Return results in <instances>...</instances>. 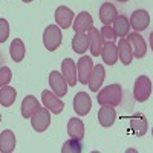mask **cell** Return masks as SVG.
<instances>
[{
    "mask_svg": "<svg viewBox=\"0 0 153 153\" xmlns=\"http://www.w3.org/2000/svg\"><path fill=\"white\" fill-rule=\"evenodd\" d=\"M97 94H98L97 100L101 106L117 107L121 103V98H123V87L120 84H109Z\"/></svg>",
    "mask_w": 153,
    "mask_h": 153,
    "instance_id": "cell-1",
    "label": "cell"
},
{
    "mask_svg": "<svg viewBox=\"0 0 153 153\" xmlns=\"http://www.w3.org/2000/svg\"><path fill=\"white\" fill-rule=\"evenodd\" d=\"M61 42H63L61 29L57 26V25H49L43 32V45H45V48L52 52V51L60 48Z\"/></svg>",
    "mask_w": 153,
    "mask_h": 153,
    "instance_id": "cell-2",
    "label": "cell"
},
{
    "mask_svg": "<svg viewBox=\"0 0 153 153\" xmlns=\"http://www.w3.org/2000/svg\"><path fill=\"white\" fill-rule=\"evenodd\" d=\"M152 95V81L149 76L141 75L135 80V86H133V97L138 103H144L147 101Z\"/></svg>",
    "mask_w": 153,
    "mask_h": 153,
    "instance_id": "cell-3",
    "label": "cell"
},
{
    "mask_svg": "<svg viewBox=\"0 0 153 153\" xmlns=\"http://www.w3.org/2000/svg\"><path fill=\"white\" fill-rule=\"evenodd\" d=\"M51 124V112L46 107H38L31 117V126L35 132H45Z\"/></svg>",
    "mask_w": 153,
    "mask_h": 153,
    "instance_id": "cell-4",
    "label": "cell"
},
{
    "mask_svg": "<svg viewBox=\"0 0 153 153\" xmlns=\"http://www.w3.org/2000/svg\"><path fill=\"white\" fill-rule=\"evenodd\" d=\"M126 40L129 42V45H130L133 58H143V57L147 54V43H146V40H144V37H141L138 32L127 34Z\"/></svg>",
    "mask_w": 153,
    "mask_h": 153,
    "instance_id": "cell-5",
    "label": "cell"
},
{
    "mask_svg": "<svg viewBox=\"0 0 153 153\" xmlns=\"http://www.w3.org/2000/svg\"><path fill=\"white\" fill-rule=\"evenodd\" d=\"M42 101H43V104L45 107L51 112V113H61L63 109H65V103L54 94V92H51V91H43L42 92Z\"/></svg>",
    "mask_w": 153,
    "mask_h": 153,
    "instance_id": "cell-6",
    "label": "cell"
},
{
    "mask_svg": "<svg viewBox=\"0 0 153 153\" xmlns=\"http://www.w3.org/2000/svg\"><path fill=\"white\" fill-rule=\"evenodd\" d=\"M130 26L136 31V32H141V31H146L150 25V16L146 9H136L132 12L130 16Z\"/></svg>",
    "mask_w": 153,
    "mask_h": 153,
    "instance_id": "cell-7",
    "label": "cell"
},
{
    "mask_svg": "<svg viewBox=\"0 0 153 153\" xmlns=\"http://www.w3.org/2000/svg\"><path fill=\"white\" fill-rule=\"evenodd\" d=\"M49 86L58 98L65 97L68 94V83L58 71H52L49 74Z\"/></svg>",
    "mask_w": 153,
    "mask_h": 153,
    "instance_id": "cell-8",
    "label": "cell"
},
{
    "mask_svg": "<svg viewBox=\"0 0 153 153\" xmlns=\"http://www.w3.org/2000/svg\"><path fill=\"white\" fill-rule=\"evenodd\" d=\"M106 78V69L103 65H97L92 68V72L87 78V84H89V89L92 92H98V89L103 86V81Z\"/></svg>",
    "mask_w": 153,
    "mask_h": 153,
    "instance_id": "cell-9",
    "label": "cell"
},
{
    "mask_svg": "<svg viewBox=\"0 0 153 153\" xmlns=\"http://www.w3.org/2000/svg\"><path fill=\"white\" fill-rule=\"evenodd\" d=\"M91 107H92V101L86 92H78L74 97V110L76 112V115L86 117L91 112Z\"/></svg>",
    "mask_w": 153,
    "mask_h": 153,
    "instance_id": "cell-10",
    "label": "cell"
},
{
    "mask_svg": "<svg viewBox=\"0 0 153 153\" xmlns=\"http://www.w3.org/2000/svg\"><path fill=\"white\" fill-rule=\"evenodd\" d=\"M61 75L66 80L68 86H75L78 78H76V65L72 58H65L61 61Z\"/></svg>",
    "mask_w": 153,
    "mask_h": 153,
    "instance_id": "cell-11",
    "label": "cell"
},
{
    "mask_svg": "<svg viewBox=\"0 0 153 153\" xmlns=\"http://www.w3.org/2000/svg\"><path fill=\"white\" fill-rule=\"evenodd\" d=\"M92 68H94V63H92V58L91 57H81L76 63V78L81 84H86L87 83V78L92 72Z\"/></svg>",
    "mask_w": 153,
    "mask_h": 153,
    "instance_id": "cell-12",
    "label": "cell"
},
{
    "mask_svg": "<svg viewBox=\"0 0 153 153\" xmlns=\"http://www.w3.org/2000/svg\"><path fill=\"white\" fill-rule=\"evenodd\" d=\"M55 22L60 29H68L72 26L74 22V12L68 6H58L55 11Z\"/></svg>",
    "mask_w": 153,
    "mask_h": 153,
    "instance_id": "cell-13",
    "label": "cell"
},
{
    "mask_svg": "<svg viewBox=\"0 0 153 153\" xmlns=\"http://www.w3.org/2000/svg\"><path fill=\"white\" fill-rule=\"evenodd\" d=\"M103 38H101V34L97 28H91L87 32V45H89V49H91V54L94 57H98L100 52H101V48H103Z\"/></svg>",
    "mask_w": 153,
    "mask_h": 153,
    "instance_id": "cell-14",
    "label": "cell"
},
{
    "mask_svg": "<svg viewBox=\"0 0 153 153\" xmlns=\"http://www.w3.org/2000/svg\"><path fill=\"white\" fill-rule=\"evenodd\" d=\"M100 54L103 57V61L109 66H113L118 61V48L113 42H104Z\"/></svg>",
    "mask_w": 153,
    "mask_h": 153,
    "instance_id": "cell-15",
    "label": "cell"
},
{
    "mask_svg": "<svg viewBox=\"0 0 153 153\" xmlns=\"http://www.w3.org/2000/svg\"><path fill=\"white\" fill-rule=\"evenodd\" d=\"M72 23H74L72 26H74V31L75 32H84L86 34V31H89V29L92 28L94 19H92V16L89 14V12L83 11V12H80V14L74 19Z\"/></svg>",
    "mask_w": 153,
    "mask_h": 153,
    "instance_id": "cell-16",
    "label": "cell"
},
{
    "mask_svg": "<svg viewBox=\"0 0 153 153\" xmlns=\"http://www.w3.org/2000/svg\"><path fill=\"white\" fill-rule=\"evenodd\" d=\"M115 120H117V112L112 106H101L98 110V123L103 127H112Z\"/></svg>",
    "mask_w": 153,
    "mask_h": 153,
    "instance_id": "cell-17",
    "label": "cell"
},
{
    "mask_svg": "<svg viewBox=\"0 0 153 153\" xmlns=\"http://www.w3.org/2000/svg\"><path fill=\"white\" fill-rule=\"evenodd\" d=\"M84 123L78 118H71L68 123V135L72 139H76V141H81L84 138Z\"/></svg>",
    "mask_w": 153,
    "mask_h": 153,
    "instance_id": "cell-18",
    "label": "cell"
},
{
    "mask_svg": "<svg viewBox=\"0 0 153 153\" xmlns=\"http://www.w3.org/2000/svg\"><path fill=\"white\" fill-rule=\"evenodd\" d=\"M117 48H118V60H121L123 65L129 66L130 63L133 61V54H132V49H130L129 42L121 37V40L118 42Z\"/></svg>",
    "mask_w": 153,
    "mask_h": 153,
    "instance_id": "cell-19",
    "label": "cell"
},
{
    "mask_svg": "<svg viewBox=\"0 0 153 153\" xmlns=\"http://www.w3.org/2000/svg\"><path fill=\"white\" fill-rule=\"evenodd\" d=\"M38 107H40L38 100L34 95H26L22 101V117L23 118H31Z\"/></svg>",
    "mask_w": 153,
    "mask_h": 153,
    "instance_id": "cell-20",
    "label": "cell"
},
{
    "mask_svg": "<svg viewBox=\"0 0 153 153\" xmlns=\"http://www.w3.org/2000/svg\"><path fill=\"white\" fill-rule=\"evenodd\" d=\"M16 149V135L12 130H3L0 133V152L2 153H11Z\"/></svg>",
    "mask_w": 153,
    "mask_h": 153,
    "instance_id": "cell-21",
    "label": "cell"
},
{
    "mask_svg": "<svg viewBox=\"0 0 153 153\" xmlns=\"http://www.w3.org/2000/svg\"><path fill=\"white\" fill-rule=\"evenodd\" d=\"M118 12H117V8H115L112 3L106 2L101 5L100 8V20L103 22V25H110L113 23V20L117 19Z\"/></svg>",
    "mask_w": 153,
    "mask_h": 153,
    "instance_id": "cell-22",
    "label": "cell"
},
{
    "mask_svg": "<svg viewBox=\"0 0 153 153\" xmlns=\"http://www.w3.org/2000/svg\"><path fill=\"white\" fill-rule=\"evenodd\" d=\"M25 54H26V48H25V43L20 40V38H14L9 46V55L12 58V61L20 63L25 58Z\"/></svg>",
    "mask_w": 153,
    "mask_h": 153,
    "instance_id": "cell-23",
    "label": "cell"
},
{
    "mask_svg": "<svg viewBox=\"0 0 153 153\" xmlns=\"http://www.w3.org/2000/svg\"><path fill=\"white\" fill-rule=\"evenodd\" d=\"M17 98V91L12 86H2L0 87V104L3 107H9L14 104V101Z\"/></svg>",
    "mask_w": 153,
    "mask_h": 153,
    "instance_id": "cell-24",
    "label": "cell"
},
{
    "mask_svg": "<svg viewBox=\"0 0 153 153\" xmlns=\"http://www.w3.org/2000/svg\"><path fill=\"white\" fill-rule=\"evenodd\" d=\"M113 32L117 34V37H126L129 34V29H130V23H129V19L126 16H117V19L113 20Z\"/></svg>",
    "mask_w": 153,
    "mask_h": 153,
    "instance_id": "cell-25",
    "label": "cell"
},
{
    "mask_svg": "<svg viewBox=\"0 0 153 153\" xmlns=\"http://www.w3.org/2000/svg\"><path fill=\"white\" fill-rule=\"evenodd\" d=\"M89 45H87V35L84 32H76L74 35L72 40V49L75 51L76 54H84L87 51Z\"/></svg>",
    "mask_w": 153,
    "mask_h": 153,
    "instance_id": "cell-26",
    "label": "cell"
},
{
    "mask_svg": "<svg viewBox=\"0 0 153 153\" xmlns=\"http://www.w3.org/2000/svg\"><path fill=\"white\" fill-rule=\"evenodd\" d=\"M130 121H132L130 126L133 127V130H135V135H136V136H143V135L147 132L149 124H147V120L143 117V115H135V117H133Z\"/></svg>",
    "mask_w": 153,
    "mask_h": 153,
    "instance_id": "cell-27",
    "label": "cell"
},
{
    "mask_svg": "<svg viewBox=\"0 0 153 153\" xmlns=\"http://www.w3.org/2000/svg\"><path fill=\"white\" fill-rule=\"evenodd\" d=\"M81 143L76 141V139H69V141H66L65 144H63L61 147V153H81Z\"/></svg>",
    "mask_w": 153,
    "mask_h": 153,
    "instance_id": "cell-28",
    "label": "cell"
},
{
    "mask_svg": "<svg viewBox=\"0 0 153 153\" xmlns=\"http://www.w3.org/2000/svg\"><path fill=\"white\" fill-rule=\"evenodd\" d=\"M100 34H101L103 42H115V40H117V34L113 32V29H112L110 25H104V26L101 28Z\"/></svg>",
    "mask_w": 153,
    "mask_h": 153,
    "instance_id": "cell-29",
    "label": "cell"
},
{
    "mask_svg": "<svg viewBox=\"0 0 153 153\" xmlns=\"http://www.w3.org/2000/svg\"><path fill=\"white\" fill-rule=\"evenodd\" d=\"M11 78H12V72H11V69H9L8 66H2V68H0V87L9 84Z\"/></svg>",
    "mask_w": 153,
    "mask_h": 153,
    "instance_id": "cell-30",
    "label": "cell"
},
{
    "mask_svg": "<svg viewBox=\"0 0 153 153\" xmlns=\"http://www.w3.org/2000/svg\"><path fill=\"white\" fill-rule=\"evenodd\" d=\"M9 37V23L6 19H0V43H5Z\"/></svg>",
    "mask_w": 153,
    "mask_h": 153,
    "instance_id": "cell-31",
    "label": "cell"
},
{
    "mask_svg": "<svg viewBox=\"0 0 153 153\" xmlns=\"http://www.w3.org/2000/svg\"><path fill=\"white\" fill-rule=\"evenodd\" d=\"M22 2H25V3H29V2H32V0H22Z\"/></svg>",
    "mask_w": 153,
    "mask_h": 153,
    "instance_id": "cell-32",
    "label": "cell"
},
{
    "mask_svg": "<svg viewBox=\"0 0 153 153\" xmlns=\"http://www.w3.org/2000/svg\"><path fill=\"white\" fill-rule=\"evenodd\" d=\"M118 2H127V0H118Z\"/></svg>",
    "mask_w": 153,
    "mask_h": 153,
    "instance_id": "cell-33",
    "label": "cell"
},
{
    "mask_svg": "<svg viewBox=\"0 0 153 153\" xmlns=\"http://www.w3.org/2000/svg\"><path fill=\"white\" fill-rule=\"evenodd\" d=\"M0 63H2V55H0Z\"/></svg>",
    "mask_w": 153,
    "mask_h": 153,
    "instance_id": "cell-34",
    "label": "cell"
},
{
    "mask_svg": "<svg viewBox=\"0 0 153 153\" xmlns=\"http://www.w3.org/2000/svg\"><path fill=\"white\" fill-rule=\"evenodd\" d=\"M0 121H2V115H0Z\"/></svg>",
    "mask_w": 153,
    "mask_h": 153,
    "instance_id": "cell-35",
    "label": "cell"
}]
</instances>
